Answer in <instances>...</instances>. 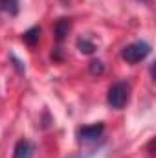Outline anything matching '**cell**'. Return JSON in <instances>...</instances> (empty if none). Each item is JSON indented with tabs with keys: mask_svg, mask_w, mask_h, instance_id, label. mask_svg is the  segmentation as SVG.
Returning <instances> with one entry per match:
<instances>
[{
	"mask_svg": "<svg viewBox=\"0 0 156 158\" xmlns=\"http://www.w3.org/2000/svg\"><path fill=\"white\" fill-rule=\"evenodd\" d=\"M151 53V44L145 42V40H134L130 44H127L123 50H121V59L127 61L129 64H136V63H142L143 59H147Z\"/></svg>",
	"mask_w": 156,
	"mask_h": 158,
	"instance_id": "obj_1",
	"label": "cell"
},
{
	"mask_svg": "<svg viewBox=\"0 0 156 158\" xmlns=\"http://www.w3.org/2000/svg\"><path fill=\"white\" fill-rule=\"evenodd\" d=\"M129 92H130V86H129L125 81H117V83H114V85L109 88L107 103H109L112 109H123L125 103L129 101Z\"/></svg>",
	"mask_w": 156,
	"mask_h": 158,
	"instance_id": "obj_2",
	"label": "cell"
},
{
	"mask_svg": "<svg viewBox=\"0 0 156 158\" xmlns=\"http://www.w3.org/2000/svg\"><path fill=\"white\" fill-rule=\"evenodd\" d=\"M105 132V123L97 121V123H92V125H84L79 129V138L84 140V142H92V140H97L101 138V134Z\"/></svg>",
	"mask_w": 156,
	"mask_h": 158,
	"instance_id": "obj_3",
	"label": "cell"
},
{
	"mask_svg": "<svg viewBox=\"0 0 156 158\" xmlns=\"http://www.w3.org/2000/svg\"><path fill=\"white\" fill-rule=\"evenodd\" d=\"M35 153V145L30 142V140H18L15 143V149H13V158H33Z\"/></svg>",
	"mask_w": 156,
	"mask_h": 158,
	"instance_id": "obj_4",
	"label": "cell"
},
{
	"mask_svg": "<svg viewBox=\"0 0 156 158\" xmlns=\"http://www.w3.org/2000/svg\"><path fill=\"white\" fill-rule=\"evenodd\" d=\"M70 20L68 19H59L55 24H53V35H55V40L57 42H63L64 37L68 35V31H70Z\"/></svg>",
	"mask_w": 156,
	"mask_h": 158,
	"instance_id": "obj_5",
	"label": "cell"
},
{
	"mask_svg": "<svg viewBox=\"0 0 156 158\" xmlns=\"http://www.w3.org/2000/svg\"><path fill=\"white\" fill-rule=\"evenodd\" d=\"M40 39V28L39 26H33V28H30L28 31H24L22 33V40L26 42V44H30V46H35Z\"/></svg>",
	"mask_w": 156,
	"mask_h": 158,
	"instance_id": "obj_6",
	"label": "cell"
},
{
	"mask_svg": "<svg viewBox=\"0 0 156 158\" xmlns=\"http://www.w3.org/2000/svg\"><path fill=\"white\" fill-rule=\"evenodd\" d=\"M18 9H20L18 0H0V11L15 17V15H18Z\"/></svg>",
	"mask_w": 156,
	"mask_h": 158,
	"instance_id": "obj_7",
	"label": "cell"
},
{
	"mask_svg": "<svg viewBox=\"0 0 156 158\" xmlns=\"http://www.w3.org/2000/svg\"><path fill=\"white\" fill-rule=\"evenodd\" d=\"M77 50L81 52V53L90 55V53H94V52H96V44H94L90 39L83 37V39H77Z\"/></svg>",
	"mask_w": 156,
	"mask_h": 158,
	"instance_id": "obj_8",
	"label": "cell"
},
{
	"mask_svg": "<svg viewBox=\"0 0 156 158\" xmlns=\"http://www.w3.org/2000/svg\"><path fill=\"white\" fill-rule=\"evenodd\" d=\"M103 72H105V66H103V63H101L99 59L90 61V74H94V76H101Z\"/></svg>",
	"mask_w": 156,
	"mask_h": 158,
	"instance_id": "obj_9",
	"label": "cell"
},
{
	"mask_svg": "<svg viewBox=\"0 0 156 158\" xmlns=\"http://www.w3.org/2000/svg\"><path fill=\"white\" fill-rule=\"evenodd\" d=\"M90 156H94V153H90V155H84V156H77V158H90Z\"/></svg>",
	"mask_w": 156,
	"mask_h": 158,
	"instance_id": "obj_10",
	"label": "cell"
},
{
	"mask_svg": "<svg viewBox=\"0 0 156 158\" xmlns=\"http://www.w3.org/2000/svg\"><path fill=\"white\" fill-rule=\"evenodd\" d=\"M61 2H63V4H70V0H61Z\"/></svg>",
	"mask_w": 156,
	"mask_h": 158,
	"instance_id": "obj_11",
	"label": "cell"
}]
</instances>
